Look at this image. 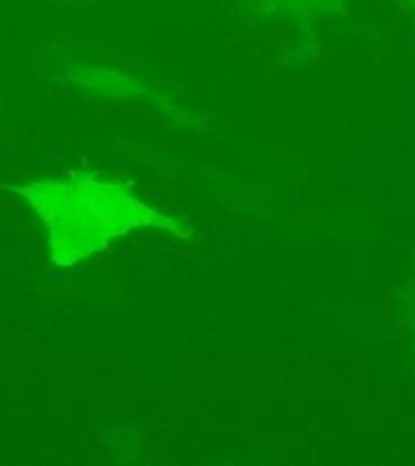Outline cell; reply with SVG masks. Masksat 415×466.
Segmentation results:
<instances>
[{
	"mask_svg": "<svg viewBox=\"0 0 415 466\" xmlns=\"http://www.w3.org/2000/svg\"><path fill=\"white\" fill-rule=\"evenodd\" d=\"M27 199L35 204L36 211H42L44 218L80 214V218L76 217L49 228L51 253L56 262L87 258L95 248H102L119 233L160 221V214L146 209L144 204L122 192L119 185L90 177L32 185Z\"/></svg>",
	"mask_w": 415,
	"mask_h": 466,
	"instance_id": "cell-1",
	"label": "cell"
}]
</instances>
